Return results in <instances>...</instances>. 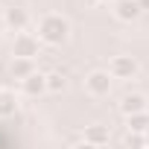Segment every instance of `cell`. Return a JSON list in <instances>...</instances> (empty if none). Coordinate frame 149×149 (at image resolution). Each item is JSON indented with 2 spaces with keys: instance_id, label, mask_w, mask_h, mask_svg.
I'll return each instance as SVG.
<instances>
[{
  "instance_id": "obj_1",
  "label": "cell",
  "mask_w": 149,
  "mask_h": 149,
  "mask_svg": "<svg viewBox=\"0 0 149 149\" xmlns=\"http://www.w3.org/2000/svg\"><path fill=\"white\" fill-rule=\"evenodd\" d=\"M41 41L47 44H64L67 41V21L58 15H50L41 21Z\"/></svg>"
},
{
  "instance_id": "obj_2",
  "label": "cell",
  "mask_w": 149,
  "mask_h": 149,
  "mask_svg": "<svg viewBox=\"0 0 149 149\" xmlns=\"http://www.w3.org/2000/svg\"><path fill=\"white\" fill-rule=\"evenodd\" d=\"M111 73H114L117 79H132L134 73H137V61L132 56H117L111 61Z\"/></svg>"
},
{
  "instance_id": "obj_3",
  "label": "cell",
  "mask_w": 149,
  "mask_h": 149,
  "mask_svg": "<svg viewBox=\"0 0 149 149\" xmlns=\"http://www.w3.org/2000/svg\"><path fill=\"white\" fill-rule=\"evenodd\" d=\"M88 91H91L94 97H105V94L111 91V79H108V73L94 70L91 76H88Z\"/></svg>"
},
{
  "instance_id": "obj_4",
  "label": "cell",
  "mask_w": 149,
  "mask_h": 149,
  "mask_svg": "<svg viewBox=\"0 0 149 149\" xmlns=\"http://www.w3.org/2000/svg\"><path fill=\"white\" fill-rule=\"evenodd\" d=\"M140 12H143V9H140L137 0H117V3H114V15H117L120 21H134Z\"/></svg>"
},
{
  "instance_id": "obj_5",
  "label": "cell",
  "mask_w": 149,
  "mask_h": 149,
  "mask_svg": "<svg viewBox=\"0 0 149 149\" xmlns=\"http://www.w3.org/2000/svg\"><path fill=\"white\" fill-rule=\"evenodd\" d=\"M47 91V76H41V73H29V76L24 79V94H29V97H38V94H44Z\"/></svg>"
},
{
  "instance_id": "obj_6",
  "label": "cell",
  "mask_w": 149,
  "mask_h": 149,
  "mask_svg": "<svg viewBox=\"0 0 149 149\" xmlns=\"http://www.w3.org/2000/svg\"><path fill=\"white\" fill-rule=\"evenodd\" d=\"M15 56H24V58L38 56V41L29 38V35H18L15 38Z\"/></svg>"
},
{
  "instance_id": "obj_7",
  "label": "cell",
  "mask_w": 149,
  "mask_h": 149,
  "mask_svg": "<svg viewBox=\"0 0 149 149\" xmlns=\"http://www.w3.org/2000/svg\"><path fill=\"white\" fill-rule=\"evenodd\" d=\"M120 111H123V114H137V111H146V100H143L140 94H129V97H123Z\"/></svg>"
},
{
  "instance_id": "obj_8",
  "label": "cell",
  "mask_w": 149,
  "mask_h": 149,
  "mask_svg": "<svg viewBox=\"0 0 149 149\" xmlns=\"http://www.w3.org/2000/svg\"><path fill=\"white\" fill-rule=\"evenodd\" d=\"M9 70H12V76H15V79H21V82H24L29 73H32V58L15 56V61H12V67H9Z\"/></svg>"
},
{
  "instance_id": "obj_9",
  "label": "cell",
  "mask_w": 149,
  "mask_h": 149,
  "mask_svg": "<svg viewBox=\"0 0 149 149\" xmlns=\"http://www.w3.org/2000/svg\"><path fill=\"white\" fill-rule=\"evenodd\" d=\"M26 21H29V15H26V9H6V24L12 26V29H24L26 26Z\"/></svg>"
},
{
  "instance_id": "obj_10",
  "label": "cell",
  "mask_w": 149,
  "mask_h": 149,
  "mask_svg": "<svg viewBox=\"0 0 149 149\" xmlns=\"http://www.w3.org/2000/svg\"><path fill=\"white\" fill-rule=\"evenodd\" d=\"M18 111V100L12 91H0V117H12Z\"/></svg>"
},
{
  "instance_id": "obj_11",
  "label": "cell",
  "mask_w": 149,
  "mask_h": 149,
  "mask_svg": "<svg viewBox=\"0 0 149 149\" xmlns=\"http://www.w3.org/2000/svg\"><path fill=\"white\" fill-rule=\"evenodd\" d=\"M85 143H94V146H102V143H108V132H105L102 126H91V129L85 132Z\"/></svg>"
},
{
  "instance_id": "obj_12",
  "label": "cell",
  "mask_w": 149,
  "mask_h": 149,
  "mask_svg": "<svg viewBox=\"0 0 149 149\" xmlns=\"http://www.w3.org/2000/svg\"><path fill=\"white\" fill-rule=\"evenodd\" d=\"M129 129H132V132H146V129H149V114H146V111L129 114Z\"/></svg>"
},
{
  "instance_id": "obj_13",
  "label": "cell",
  "mask_w": 149,
  "mask_h": 149,
  "mask_svg": "<svg viewBox=\"0 0 149 149\" xmlns=\"http://www.w3.org/2000/svg\"><path fill=\"white\" fill-rule=\"evenodd\" d=\"M64 85H67V79L61 76V73H50V76H47V91L58 94V91H64Z\"/></svg>"
},
{
  "instance_id": "obj_14",
  "label": "cell",
  "mask_w": 149,
  "mask_h": 149,
  "mask_svg": "<svg viewBox=\"0 0 149 149\" xmlns=\"http://www.w3.org/2000/svg\"><path fill=\"white\" fill-rule=\"evenodd\" d=\"M143 143H146V137H140V132H134V134L126 137V146H143Z\"/></svg>"
},
{
  "instance_id": "obj_15",
  "label": "cell",
  "mask_w": 149,
  "mask_h": 149,
  "mask_svg": "<svg viewBox=\"0 0 149 149\" xmlns=\"http://www.w3.org/2000/svg\"><path fill=\"white\" fill-rule=\"evenodd\" d=\"M137 3H140V9H149V0H137Z\"/></svg>"
},
{
  "instance_id": "obj_16",
  "label": "cell",
  "mask_w": 149,
  "mask_h": 149,
  "mask_svg": "<svg viewBox=\"0 0 149 149\" xmlns=\"http://www.w3.org/2000/svg\"><path fill=\"white\" fill-rule=\"evenodd\" d=\"M143 137H146V143H149V129H146V132H143Z\"/></svg>"
}]
</instances>
